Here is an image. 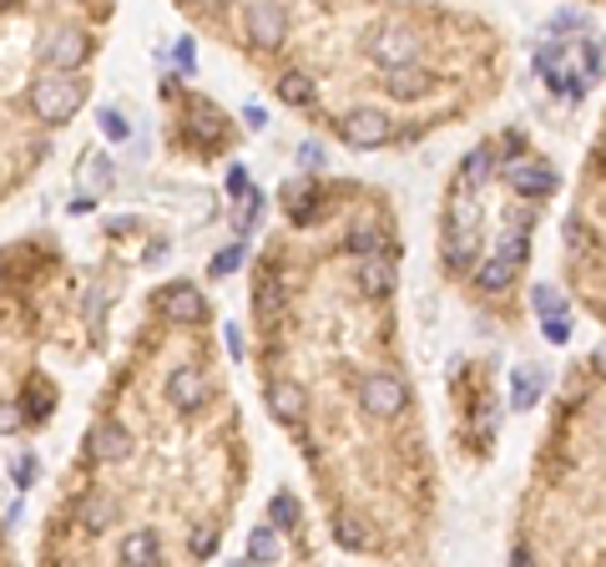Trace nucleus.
I'll return each instance as SVG.
<instances>
[{"instance_id":"nucleus-6","label":"nucleus","mask_w":606,"mask_h":567,"mask_svg":"<svg viewBox=\"0 0 606 567\" xmlns=\"http://www.w3.org/2000/svg\"><path fill=\"white\" fill-rule=\"evenodd\" d=\"M506 567H606V375L576 355L551 396L511 512Z\"/></svg>"},{"instance_id":"nucleus-13","label":"nucleus","mask_w":606,"mask_h":567,"mask_svg":"<svg viewBox=\"0 0 606 567\" xmlns=\"http://www.w3.org/2000/svg\"><path fill=\"white\" fill-rule=\"evenodd\" d=\"M102 122H107V137H127V127H121V112H102Z\"/></svg>"},{"instance_id":"nucleus-12","label":"nucleus","mask_w":606,"mask_h":567,"mask_svg":"<svg viewBox=\"0 0 606 567\" xmlns=\"http://www.w3.org/2000/svg\"><path fill=\"white\" fill-rule=\"evenodd\" d=\"M238 259H243V243H227L223 254L213 259V274H227V269H238Z\"/></svg>"},{"instance_id":"nucleus-9","label":"nucleus","mask_w":606,"mask_h":567,"mask_svg":"<svg viewBox=\"0 0 606 567\" xmlns=\"http://www.w3.org/2000/svg\"><path fill=\"white\" fill-rule=\"evenodd\" d=\"M157 107L167 122V153L192 162V168H213L227 153H238L243 127L217 97L198 92L188 76H162L157 82Z\"/></svg>"},{"instance_id":"nucleus-4","label":"nucleus","mask_w":606,"mask_h":567,"mask_svg":"<svg viewBox=\"0 0 606 567\" xmlns=\"http://www.w3.org/2000/svg\"><path fill=\"white\" fill-rule=\"evenodd\" d=\"M92 259H72V243L31 229L0 243V441L41 435L61 411L66 380L111 339V309L127 279L167 254V229L142 213L107 218L92 239Z\"/></svg>"},{"instance_id":"nucleus-11","label":"nucleus","mask_w":606,"mask_h":567,"mask_svg":"<svg viewBox=\"0 0 606 567\" xmlns=\"http://www.w3.org/2000/svg\"><path fill=\"white\" fill-rule=\"evenodd\" d=\"M0 567H21L15 543H11V522H6V517H0Z\"/></svg>"},{"instance_id":"nucleus-2","label":"nucleus","mask_w":606,"mask_h":567,"mask_svg":"<svg viewBox=\"0 0 606 567\" xmlns=\"http://www.w3.org/2000/svg\"><path fill=\"white\" fill-rule=\"evenodd\" d=\"M248 482V421L217 309L198 279H162L96 386L31 567H208Z\"/></svg>"},{"instance_id":"nucleus-10","label":"nucleus","mask_w":606,"mask_h":567,"mask_svg":"<svg viewBox=\"0 0 606 567\" xmlns=\"http://www.w3.org/2000/svg\"><path fill=\"white\" fill-rule=\"evenodd\" d=\"M450 421H455V451L470 466H486L496 456L506 400H500L496 360L486 355H460L450 365Z\"/></svg>"},{"instance_id":"nucleus-3","label":"nucleus","mask_w":606,"mask_h":567,"mask_svg":"<svg viewBox=\"0 0 606 567\" xmlns=\"http://www.w3.org/2000/svg\"><path fill=\"white\" fill-rule=\"evenodd\" d=\"M178 15L349 153L415 147L496 107L511 82V31L470 6L182 0Z\"/></svg>"},{"instance_id":"nucleus-7","label":"nucleus","mask_w":606,"mask_h":567,"mask_svg":"<svg viewBox=\"0 0 606 567\" xmlns=\"http://www.w3.org/2000/svg\"><path fill=\"white\" fill-rule=\"evenodd\" d=\"M117 6H0V208L56 153L92 102Z\"/></svg>"},{"instance_id":"nucleus-5","label":"nucleus","mask_w":606,"mask_h":567,"mask_svg":"<svg viewBox=\"0 0 606 567\" xmlns=\"http://www.w3.org/2000/svg\"><path fill=\"white\" fill-rule=\"evenodd\" d=\"M561 193V168L525 127H496L460 153L440 193L435 259L465 309L496 329H521L535 233Z\"/></svg>"},{"instance_id":"nucleus-1","label":"nucleus","mask_w":606,"mask_h":567,"mask_svg":"<svg viewBox=\"0 0 606 567\" xmlns=\"http://www.w3.org/2000/svg\"><path fill=\"white\" fill-rule=\"evenodd\" d=\"M404 229L390 188L304 172L248 269V360L294 441L329 543L419 563L440 527V461L400 325Z\"/></svg>"},{"instance_id":"nucleus-8","label":"nucleus","mask_w":606,"mask_h":567,"mask_svg":"<svg viewBox=\"0 0 606 567\" xmlns=\"http://www.w3.org/2000/svg\"><path fill=\"white\" fill-rule=\"evenodd\" d=\"M561 284L566 304L582 309L592 325H602L606 294V178H602V137H592L571 188V203L561 213Z\"/></svg>"}]
</instances>
